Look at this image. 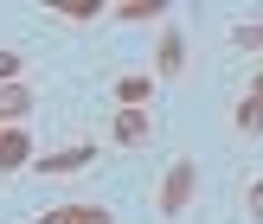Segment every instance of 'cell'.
Wrapping results in <instances>:
<instances>
[{
	"instance_id": "cell-5",
	"label": "cell",
	"mask_w": 263,
	"mask_h": 224,
	"mask_svg": "<svg viewBox=\"0 0 263 224\" xmlns=\"http://www.w3.org/2000/svg\"><path fill=\"white\" fill-rule=\"evenodd\" d=\"M39 224H116V218L103 212V205H45Z\"/></svg>"
},
{
	"instance_id": "cell-13",
	"label": "cell",
	"mask_w": 263,
	"mask_h": 224,
	"mask_svg": "<svg viewBox=\"0 0 263 224\" xmlns=\"http://www.w3.org/2000/svg\"><path fill=\"white\" fill-rule=\"evenodd\" d=\"M64 19H97V0H71V7H58Z\"/></svg>"
},
{
	"instance_id": "cell-12",
	"label": "cell",
	"mask_w": 263,
	"mask_h": 224,
	"mask_svg": "<svg viewBox=\"0 0 263 224\" xmlns=\"http://www.w3.org/2000/svg\"><path fill=\"white\" fill-rule=\"evenodd\" d=\"M0 84H20V51H0Z\"/></svg>"
},
{
	"instance_id": "cell-7",
	"label": "cell",
	"mask_w": 263,
	"mask_h": 224,
	"mask_svg": "<svg viewBox=\"0 0 263 224\" xmlns=\"http://www.w3.org/2000/svg\"><path fill=\"white\" fill-rule=\"evenodd\" d=\"M148 96H154V77H141V71H128L122 84H116V103H122V109H148Z\"/></svg>"
},
{
	"instance_id": "cell-14",
	"label": "cell",
	"mask_w": 263,
	"mask_h": 224,
	"mask_svg": "<svg viewBox=\"0 0 263 224\" xmlns=\"http://www.w3.org/2000/svg\"><path fill=\"white\" fill-rule=\"evenodd\" d=\"M251 212H257V224H263V179L251 186Z\"/></svg>"
},
{
	"instance_id": "cell-3",
	"label": "cell",
	"mask_w": 263,
	"mask_h": 224,
	"mask_svg": "<svg viewBox=\"0 0 263 224\" xmlns=\"http://www.w3.org/2000/svg\"><path fill=\"white\" fill-rule=\"evenodd\" d=\"M32 135L26 128H0V173H20V167H32Z\"/></svg>"
},
{
	"instance_id": "cell-10",
	"label": "cell",
	"mask_w": 263,
	"mask_h": 224,
	"mask_svg": "<svg viewBox=\"0 0 263 224\" xmlns=\"http://www.w3.org/2000/svg\"><path fill=\"white\" fill-rule=\"evenodd\" d=\"M231 122H238L244 135H263V103H257V96H244L238 109H231Z\"/></svg>"
},
{
	"instance_id": "cell-1",
	"label": "cell",
	"mask_w": 263,
	"mask_h": 224,
	"mask_svg": "<svg viewBox=\"0 0 263 224\" xmlns=\"http://www.w3.org/2000/svg\"><path fill=\"white\" fill-rule=\"evenodd\" d=\"M193 186H199V167H193V160H174V167H167V179H161V212L180 218V212L193 205Z\"/></svg>"
},
{
	"instance_id": "cell-11",
	"label": "cell",
	"mask_w": 263,
	"mask_h": 224,
	"mask_svg": "<svg viewBox=\"0 0 263 224\" xmlns=\"http://www.w3.org/2000/svg\"><path fill=\"white\" fill-rule=\"evenodd\" d=\"M161 7H167V0H122L116 19H161Z\"/></svg>"
},
{
	"instance_id": "cell-9",
	"label": "cell",
	"mask_w": 263,
	"mask_h": 224,
	"mask_svg": "<svg viewBox=\"0 0 263 224\" xmlns=\"http://www.w3.org/2000/svg\"><path fill=\"white\" fill-rule=\"evenodd\" d=\"M231 45H238V51H251V58H263V19H238Z\"/></svg>"
},
{
	"instance_id": "cell-6",
	"label": "cell",
	"mask_w": 263,
	"mask_h": 224,
	"mask_svg": "<svg viewBox=\"0 0 263 224\" xmlns=\"http://www.w3.org/2000/svg\"><path fill=\"white\" fill-rule=\"evenodd\" d=\"M26 109H32V90L26 84H0V128H20Z\"/></svg>"
},
{
	"instance_id": "cell-15",
	"label": "cell",
	"mask_w": 263,
	"mask_h": 224,
	"mask_svg": "<svg viewBox=\"0 0 263 224\" xmlns=\"http://www.w3.org/2000/svg\"><path fill=\"white\" fill-rule=\"evenodd\" d=\"M251 96H257V103H263V71H257V77H251Z\"/></svg>"
},
{
	"instance_id": "cell-8",
	"label": "cell",
	"mask_w": 263,
	"mask_h": 224,
	"mask_svg": "<svg viewBox=\"0 0 263 224\" xmlns=\"http://www.w3.org/2000/svg\"><path fill=\"white\" fill-rule=\"evenodd\" d=\"M180 64H186V38H180V32H161V51H154V71H161V77H180Z\"/></svg>"
},
{
	"instance_id": "cell-4",
	"label": "cell",
	"mask_w": 263,
	"mask_h": 224,
	"mask_svg": "<svg viewBox=\"0 0 263 224\" xmlns=\"http://www.w3.org/2000/svg\"><path fill=\"white\" fill-rule=\"evenodd\" d=\"M116 148H141V141L154 135V122H148V109H116Z\"/></svg>"
},
{
	"instance_id": "cell-2",
	"label": "cell",
	"mask_w": 263,
	"mask_h": 224,
	"mask_svg": "<svg viewBox=\"0 0 263 224\" xmlns=\"http://www.w3.org/2000/svg\"><path fill=\"white\" fill-rule=\"evenodd\" d=\"M90 160H97V148H90V141H77V148H58V154H32V167H39V173H84V167Z\"/></svg>"
}]
</instances>
